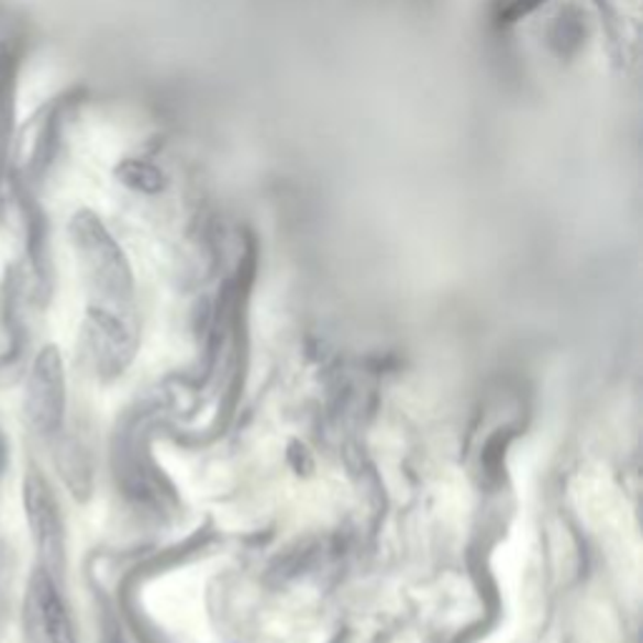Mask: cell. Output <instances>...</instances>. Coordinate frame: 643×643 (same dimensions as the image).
<instances>
[{"label":"cell","mask_w":643,"mask_h":643,"mask_svg":"<svg viewBox=\"0 0 643 643\" xmlns=\"http://www.w3.org/2000/svg\"><path fill=\"white\" fill-rule=\"evenodd\" d=\"M76 236L86 275L91 279L96 295L101 297V310L123 314V310L131 304L134 285H131V271L121 257L119 246L106 236L103 229L93 219L81 224Z\"/></svg>","instance_id":"6da1fadb"},{"label":"cell","mask_w":643,"mask_h":643,"mask_svg":"<svg viewBox=\"0 0 643 643\" xmlns=\"http://www.w3.org/2000/svg\"><path fill=\"white\" fill-rule=\"evenodd\" d=\"M66 412V373L56 347L41 350L25 385V418L41 435L56 433Z\"/></svg>","instance_id":"7a4b0ae2"},{"label":"cell","mask_w":643,"mask_h":643,"mask_svg":"<svg viewBox=\"0 0 643 643\" xmlns=\"http://www.w3.org/2000/svg\"><path fill=\"white\" fill-rule=\"evenodd\" d=\"M86 334L93 363L103 377H117L129 367L136 350V337L134 330L129 328V322H123L121 314L93 307L88 312Z\"/></svg>","instance_id":"3957f363"},{"label":"cell","mask_w":643,"mask_h":643,"mask_svg":"<svg viewBox=\"0 0 643 643\" xmlns=\"http://www.w3.org/2000/svg\"><path fill=\"white\" fill-rule=\"evenodd\" d=\"M25 510H29L35 543H38L43 558H46V574L51 576V570L64 566V528H60L56 500H53L48 486L38 475H31L25 480Z\"/></svg>","instance_id":"277c9868"},{"label":"cell","mask_w":643,"mask_h":643,"mask_svg":"<svg viewBox=\"0 0 643 643\" xmlns=\"http://www.w3.org/2000/svg\"><path fill=\"white\" fill-rule=\"evenodd\" d=\"M33 603L35 611H38V623L43 629V636L46 643H76L74 623L68 619L66 603L60 598L56 580L48 576L46 570H38L33 578Z\"/></svg>","instance_id":"5b68a950"},{"label":"cell","mask_w":643,"mask_h":643,"mask_svg":"<svg viewBox=\"0 0 643 643\" xmlns=\"http://www.w3.org/2000/svg\"><path fill=\"white\" fill-rule=\"evenodd\" d=\"M119 179L126 187L144 193H156L164 189V174L146 162H123L119 166Z\"/></svg>","instance_id":"8992f818"}]
</instances>
